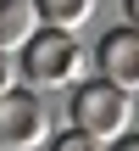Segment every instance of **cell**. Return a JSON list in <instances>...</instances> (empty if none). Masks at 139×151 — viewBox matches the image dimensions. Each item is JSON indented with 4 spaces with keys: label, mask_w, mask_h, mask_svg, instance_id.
Here are the masks:
<instances>
[{
    "label": "cell",
    "mask_w": 139,
    "mask_h": 151,
    "mask_svg": "<svg viewBox=\"0 0 139 151\" xmlns=\"http://www.w3.org/2000/svg\"><path fill=\"white\" fill-rule=\"evenodd\" d=\"M17 73L39 90H61V84H84V45L67 28H39L22 50H17Z\"/></svg>",
    "instance_id": "6da1fadb"
},
{
    "label": "cell",
    "mask_w": 139,
    "mask_h": 151,
    "mask_svg": "<svg viewBox=\"0 0 139 151\" xmlns=\"http://www.w3.org/2000/svg\"><path fill=\"white\" fill-rule=\"evenodd\" d=\"M134 95L128 90H117L111 78H84V84H72V129H84V134H95L100 146H111V140H123L128 134V123H134V106H128Z\"/></svg>",
    "instance_id": "7a4b0ae2"
},
{
    "label": "cell",
    "mask_w": 139,
    "mask_h": 151,
    "mask_svg": "<svg viewBox=\"0 0 139 151\" xmlns=\"http://www.w3.org/2000/svg\"><path fill=\"white\" fill-rule=\"evenodd\" d=\"M50 140V112L33 90H6L0 95V151H39Z\"/></svg>",
    "instance_id": "3957f363"
},
{
    "label": "cell",
    "mask_w": 139,
    "mask_h": 151,
    "mask_svg": "<svg viewBox=\"0 0 139 151\" xmlns=\"http://www.w3.org/2000/svg\"><path fill=\"white\" fill-rule=\"evenodd\" d=\"M95 73L100 78H111L117 90H128L139 95V28H111L100 45H95Z\"/></svg>",
    "instance_id": "277c9868"
},
{
    "label": "cell",
    "mask_w": 139,
    "mask_h": 151,
    "mask_svg": "<svg viewBox=\"0 0 139 151\" xmlns=\"http://www.w3.org/2000/svg\"><path fill=\"white\" fill-rule=\"evenodd\" d=\"M39 28H45L39 0H0V50H11V56H17Z\"/></svg>",
    "instance_id": "5b68a950"
},
{
    "label": "cell",
    "mask_w": 139,
    "mask_h": 151,
    "mask_svg": "<svg viewBox=\"0 0 139 151\" xmlns=\"http://www.w3.org/2000/svg\"><path fill=\"white\" fill-rule=\"evenodd\" d=\"M89 11H95V0H39L45 28H67V34H78L89 22Z\"/></svg>",
    "instance_id": "8992f818"
},
{
    "label": "cell",
    "mask_w": 139,
    "mask_h": 151,
    "mask_svg": "<svg viewBox=\"0 0 139 151\" xmlns=\"http://www.w3.org/2000/svg\"><path fill=\"white\" fill-rule=\"evenodd\" d=\"M45 151H106L95 134H84V129H61V134H50Z\"/></svg>",
    "instance_id": "52a82bcc"
},
{
    "label": "cell",
    "mask_w": 139,
    "mask_h": 151,
    "mask_svg": "<svg viewBox=\"0 0 139 151\" xmlns=\"http://www.w3.org/2000/svg\"><path fill=\"white\" fill-rule=\"evenodd\" d=\"M11 78H17V56H11V50H0V95H6V90H17Z\"/></svg>",
    "instance_id": "ba28073f"
},
{
    "label": "cell",
    "mask_w": 139,
    "mask_h": 151,
    "mask_svg": "<svg viewBox=\"0 0 139 151\" xmlns=\"http://www.w3.org/2000/svg\"><path fill=\"white\" fill-rule=\"evenodd\" d=\"M106 151H139V134H134V129H128L123 140H111V146H106Z\"/></svg>",
    "instance_id": "9c48e42d"
},
{
    "label": "cell",
    "mask_w": 139,
    "mask_h": 151,
    "mask_svg": "<svg viewBox=\"0 0 139 151\" xmlns=\"http://www.w3.org/2000/svg\"><path fill=\"white\" fill-rule=\"evenodd\" d=\"M123 17H128V28H139V0H123Z\"/></svg>",
    "instance_id": "30bf717a"
}]
</instances>
